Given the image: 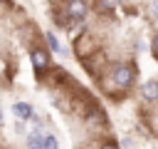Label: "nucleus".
<instances>
[{
    "mask_svg": "<svg viewBox=\"0 0 158 149\" xmlns=\"http://www.w3.org/2000/svg\"><path fill=\"white\" fill-rule=\"evenodd\" d=\"M114 84L118 87V89H126L131 82H133V70L131 67H126V65H118L116 70H114Z\"/></svg>",
    "mask_w": 158,
    "mask_h": 149,
    "instance_id": "1",
    "label": "nucleus"
},
{
    "mask_svg": "<svg viewBox=\"0 0 158 149\" xmlns=\"http://www.w3.org/2000/svg\"><path fill=\"white\" fill-rule=\"evenodd\" d=\"M86 2L84 0H69L67 2V12H69V17H74V20H84V15H86Z\"/></svg>",
    "mask_w": 158,
    "mask_h": 149,
    "instance_id": "2",
    "label": "nucleus"
},
{
    "mask_svg": "<svg viewBox=\"0 0 158 149\" xmlns=\"http://www.w3.org/2000/svg\"><path fill=\"white\" fill-rule=\"evenodd\" d=\"M12 114H15L17 119H22V122L35 117V112H32V107H30L27 102H15V104H12Z\"/></svg>",
    "mask_w": 158,
    "mask_h": 149,
    "instance_id": "3",
    "label": "nucleus"
},
{
    "mask_svg": "<svg viewBox=\"0 0 158 149\" xmlns=\"http://www.w3.org/2000/svg\"><path fill=\"white\" fill-rule=\"evenodd\" d=\"M141 97L146 102H158V82H143L141 84Z\"/></svg>",
    "mask_w": 158,
    "mask_h": 149,
    "instance_id": "4",
    "label": "nucleus"
},
{
    "mask_svg": "<svg viewBox=\"0 0 158 149\" xmlns=\"http://www.w3.org/2000/svg\"><path fill=\"white\" fill-rule=\"evenodd\" d=\"M32 65H35V70H44V67L49 65L47 52H44V50H32Z\"/></svg>",
    "mask_w": 158,
    "mask_h": 149,
    "instance_id": "5",
    "label": "nucleus"
},
{
    "mask_svg": "<svg viewBox=\"0 0 158 149\" xmlns=\"http://www.w3.org/2000/svg\"><path fill=\"white\" fill-rule=\"evenodd\" d=\"M27 149H42V134L40 132H30L27 134Z\"/></svg>",
    "mask_w": 158,
    "mask_h": 149,
    "instance_id": "6",
    "label": "nucleus"
},
{
    "mask_svg": "<svg viewBox=\"0 0 158 149\" xmlns=\"http://www.w3.org/2000/svg\"><path fill=\"white\" fill-rule=\"evenodd\" d=\"M42 149H59L54 134H42Z\"/></svg>",
    "mask_w": 158,
    "mask_h": 149,
    "instance_id": "7",
    "label": "nucleus"
},
{
    "mask_svg": "<svg viewBox=\"0 0 158 149\" xmlns=\"http://www.w3.org/2000/svg\"><path fill=\"white\" fill-rule=\"evenodd\" d=\"M47 42H49V47H52L54 52H64V47L59 45V40H57V37H54L52 32H47Z\"/></svg>",
    "mask_w": 158,
    "mask_h": 149,
    "instance_id": "8",
    "label": "nucleus"
},
{
    "mask_svg": "<svg viewBox=\"0 0 158 149\" xmlns=\"http://www.w3.org/2000/svg\"><path fill=\"white\" fill-rule=\"evenodd\" d=\"M118 2H121V0H101V5H104V7H109V10H111V7H116Z\"/></svg>",
    "mask_w": 158,
    "mask_h": 149,
    "instance_id": "9",
    "label": "nucleus"
},
{
    "mask_svg": "<svg viewBox=\"0 0 158 149\" xmlns=\"http://www.w3.org/2000/svg\"><path fill=\"white\" fill-rule=\"evenodd\" d=\"M151 50H153V55L158 57V35H156V37H153V42H151Z\"/></svg>",
    "mask_w": 158,
    "mask_h": 149,
    "instance_id": "10",
    "label": "nucleus"
},
{
    "mask_svg": "<svg viewBox=\"0 0 158 149\" xmlns=\"http://www.w3.org/2000/svg\"><path fill=\"white\" fill-rule=\"evenodd\" d=\"M151 12L158 17V0H153V2H151Z\"/></svg>",
    "mask_w": 158,
    "mask_h": 149,
    "instance_id": "11",
    "label": "nucleus"
},
{
    "mask_svg": "<svg viewBox=\"0 0 158 149\" xmlns=\"http://www.w3.org/2000/svg\"><path fill=\"white\" fill-rule=\"evenodd\" d=\"M101 149H118L114 142H106V144H101Z\"/></svg>",
    "mask_w": 158,
    "mask_h": 149,
    "instance_id": "12",
    "label": "nucleus"
},
{
    "mask_svg": "<svg viewBox=\"0 0 158 149\" xmlns=\"http://www.w3.org/2000/svg\"><path fill=\"white\" fill-rule=\"evenodd\" d=\"M0 119H2V109H0Z\"/></svg>",
    "mask_w": 158,
    "mask_h": 149,
    "instance_id": "13",
    "label": "nucleus"
},
{
    "mask_svg": "<svg viewBox=\"0 0 158 149\" xmlns=\"http://www.w3.org/2000/svg\"><path fill=\"white\" fill-rule=\"evenodd\" d=\"M153 149H158V147H153Z\"/></svg>",
    "mask_w": 158,
    "mask_h": 149,
    "instance_id": "14",
    "label": "nucleus"
}]
</instances>
